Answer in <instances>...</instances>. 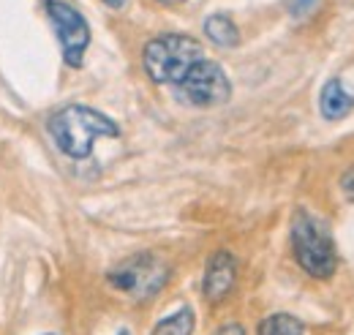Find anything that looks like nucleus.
Returning <instances> with one entry per match:
<instances>
[{
    "mask_svg": "<svg viewBox=\"0 0 354 335\" xmlns=\"http://www.w3.org/2000/svg\"><path fill=\"white\" fill-rule=\"evenodd\" d=\"M46 131L55 139V145L60 147V153L74 159V161L90 159L93 145L98 139L120 136V126L112 118H106L104 112H95L90 107H82V104H71V107L57 109L49 118Z\"/></svg>",
    "mask_w": 354,
    "mask_h": 335,
    "instance_id": "nucleus-1",
    "label": "nucleus"
},
{
    "mask_svg": "<svg viewBox=\"0 0 354 335\" xmlns=\"http://www.w3.org/2000/svg\"><path fill=\"white\" fill-rule=\"evenodd\" d=\"M205 57L202 44L194 36H183V33H167L158 36L153 42H147L142 52V63L147 77L156 84H172L175 87L199 60Z\"/></svg>",
    "mask_w": 354,
    "mask_h": 335,
    "instance_id": "nucleus-2",
    "label": "nucleus"
},
{
    "mask_svg": "<svg viewBox=\"0 0 354 335\" xmlns=\"http://www.w3.org/2000/svg\"><path fill=\"white\" fill-rule=\"evenodd\" d=\"M292 251L310 278H330L338 267V253L327 224L308 210H297L292 218Z\"/></svg>",
    "mask_w": 354,
    "mask_h": 335,
    "instance_id": "nucleus-3",
    "label": "nucleus"
},
{
    "mask_svg": "<svg viewBox=\"0 0 354 335\" xmlns=\"http://www.w3.org/2000/svg\"><path fill=\"white\" fill-rule=\"evenodd\" d=\"M167 278H169V270L156 253H133L106 273V281L118 292L129 294L133 300H147L158 294Z\"/></svg>",
    "mask_w": 354,
    "mask_h": 335,
    "instance_id": "nucleus-4",
    "label": "nucleus"
},
{
    "mask_svg": "<svg viewBox=\"0 0 354 335\" xmlns=\"http://www.w3.org/2000/svg\"><path fill=\"white\" fill-rule=\"evenodd\" d=\"M177 96L191 104V107H218L226 104L229 96H232V82L229 77L223 74V69L210 60V57H202L180 82L175 84Z\"/></svg>",
    "mask_w": 354,
    "mask_h": 335,
    "instance_id": "nucleus-5",
    "label": "nucleus"
},
{
    "mask_svg": "<svg viewBox=\"0 0 354 335\" xmlns=\"http://www.w3.org/2000/svg\"><path fill=\"white\" fill-rule=\"evenodd\" d=\"M46 17L55 25V33L63 46V60L71 69H80L90 46V25L88 19L66 0H44Z\"/></svg>",
    "mask_w": 354,
    "mask_h": 335,
    "instance_id": "nucleus-6",
    "label": "nucleus"
},
{
    "mask_svg": "<svg viewBox=\"0 0 354 335\" xmlns=\"http://www.w3.org/2000/svg\"><path fill=\"white\" fill-rule=\"evenodd\" d=\"M237 281V259L229 251H216L207 262V270H205V297L210 302H221L226 294L232 292Z\"/></svg>",
    "mask_w": 354,
    "mask_h": 335,
    "instance_id": "nucleus-7",
    "label": "nucleus"
},
{
    "mask_svg": "<svg viewBox=\"0 0 354 335\" xmlns=\"http://www.w3.org/2000/svg\"><path fill=\"white\" fill-rule=\"evenodd\" d=\"M319 109L327 120H341L354 109V93H349L341 80H330L322 87V98H319Z\"/></svg>",
    "mask_w": 354,
    "mask_h": 335,
    "instance_id": "nucleus-8",
    "label": "nucleus"
},
{
    "mask_svg": "<svg viewBox=\"0 0 354 335\" xmlns=\"http://www.w3.org/2000/svg\"><path fill=\"white\" fill-rule=\"evenodd\" d=\"M205 33H207L210 42L218 44V46H237V42H240V30L232 22V17H226V14L207 17L205 19Z\"/></svg>",
    "mask_w": 354,
    "mask_h": 335,
    "instance_id": "nucleus-9",
    "label": "nucleus"
},
{
    "mask_svg": "<svg viewBox=\"0 0 354 335\" xmlns=\"http://www.w3.org/2000/svg\"><path fill=\"white\" fill-rule=\"evenodd\" d=\"M257 335H306V327L292 314H272L259 322Z\"/></svg>",
    "mask_w": 354,
    "mask_h": 335,
    "instance_id": "nucleus-10",
    "label": "nucleus"
},
{
    "mask_svg": "<svg viewBox=\"0 0 354 335\" xmlns=\"http://www.w3.org/2000/svg\"><path fill=\"white\" fill-rule=\"evenodd\" d=\"M194 327H196L194 311L185 305V308L175 311L172 316H167L164 322H158L156 330H153V335H191L194 333Z\"/></svg>",
    "mask_w": 354,
    "mask_h": 335,
    "instance_id": "nucleus-11",
    "label": "nucleus"
},
{
    "mask_svg": "<svg viewBox=\"0 0 354 335\" xmlns=\"http://www.w3.org/2000/svg\"><path fill=\"white\" fill-rule=\"evenodd\" d=\"M316 6V0H292V14L295 17H300V14H306Z\"/></svg>",
    "mask_w": 354,
    "mask_h": 335,
    "instance_id": "nucleus-12",
    "label": "nucleus"
},
{
    "mask_svg": "<svg viewBox=\"0 0 354 335\" xmlns=\"http://www.w3.org/2000/svg\"><path fill=\"white\" fill-rule=\"evenodd\" d=\"M216 335H245V330H243L240 325H223Z\"/></svg>",
    "mask_w": 354,
    "mask_h": 335,
    "instance_id": "nucleus-13",
    "label": "nucleus"
},
{
    "mask_svg": "<svg viewBox=\"0 0 354 335\" xmlns=\"http://www.w3.org/2000/svg\"><path fill=\"white\" fill-rule=\"evenodd\" d=\"M104 3H106L109 8H123V6L129 3V0H104Z\"/></svg>",
    "mask_w": 354,
    "mask_h": 335,
    "instance_id": "nucleus-14",
    "label": "nucleus"
},
{
    "mask_svg": "<svg viewBox=\"0 0 354 335\" xmlns=\"http://www.w3.org/2000/svg\"><path fill=\"white\" fill-rule=\"evenodd\" d=\"M158 3H167V6H175V3H183V0H158Z\"/></svg>",
    "mask_w": 354,
    "mask_h": 335,
    "instance_id": "nucleus-15",
    "label": "nucleus"
},
{
    "mask_svg": "<svg viewBox=\"0 0 354 335\" xmlns=\"http://www.w3.org/2000/svg\"><path fill=\"white\" fill-rule=\"evenodd\" d=\"M118 335H131V333H129V330H120V333H118Z\"/></svg>",
    "mask_w": 354,
    "mask_h": 335,
    "instance_id": "nucleus-16",
    "label": "nucleus"
},
{
    "mask_svg": "<svg viewBox=\"0 0 354 335\" xmlns=\"http://www.w3.org/2000/svg\"><path fill=\"white\" fill-rule=\"evenodd\" d=\"M44 335H57V333H44Z\"/></svg>",
    "mask_w": 354,
    "mask_h": 335,
    "instance_id": "nucleus-17",
    "label": "nucleus"
}]
</instances>
